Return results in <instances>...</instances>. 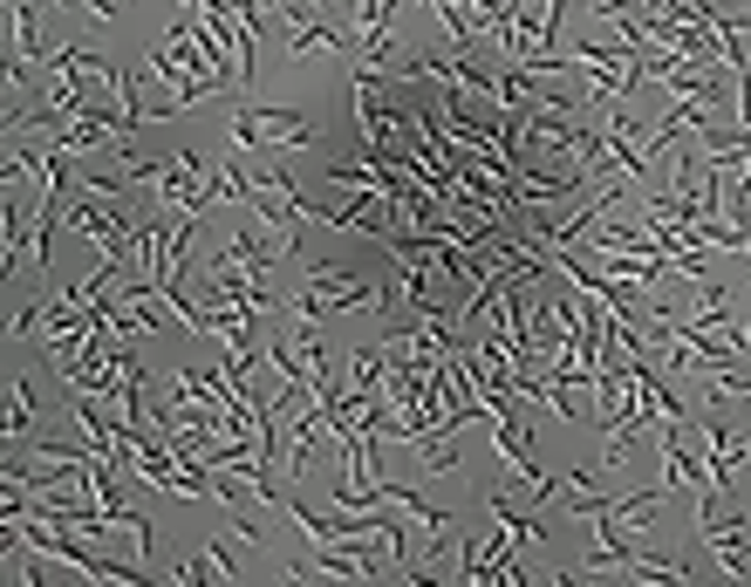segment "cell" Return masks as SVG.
I'll return each mask as SVG.
<instances>
[{
	"instance_id": "cell-10",
	"label": "cell",
	"mask_w": 751,
	"mask_h": 587,
	"mask_svg": "<svg viewBox=\"0 0 751 587\" xmlns=\"http://www.w3.org/2000/svg\"><path fill=\"white\" fill-rule=\"evenodd\" d=\"M90 14H103V21H116L124 8H116V0H90Z\"/></svg>"
},
{
	"instance_id": "cell-8",
	"label": "cell",
	"mask_w": 751,
	"mask_h": 587,
	"mask_svg": "<svg viewBox=\"0 0 751 587\" xmlns=\"http://www.w3.org/2000/svg\"><path fill=\"white\" fill-rule=\"evenodd\" d=\"M451 464H458V444L451 438H430L424 444V472H451Z\"/></svg>"
},
{
	"instance_id": "cell-9",
	"label": "cell",
	"mask_w": 751,
	"mask_h": 587,
	"mask_svg": "<svg viewBox=\"0 0 751 587\" xmlns=\"http://www.w3.org/2000/svg\"><path fill=\"white\" fill-rule=\"evenodd\" d=\"M212 567H206V554H185V567H178V580H206Z\"/></svg>"
},
{
	"instance_id": "cell-3",
	"label": "cell",
	"mask_w": 751,
	"mask_h": 587,
	"mask_svg": "<svg viewBox=\"0 0 751 587\" xmlns=\"http://www.w3.org/2000/svg\"><path fill=\"white\" fill-rule=\"evenodd\" d=\"M253 165L240 158V165H219L212 178H206V206H253Z\"/></svg>"
},
{
	"instance_id": "cell-4",
	"label": "cell",
	"mask_w": 751,
	"mask_h": 587,
	"mask_svg": "<svg viewBox=\"0 0 751 587\" xmlns=\"http://www.w3.org/2000/svg\"><path fill=\"white\" fill-rule=\"evenodd\" d=\"M294 55L307 62V55H348V34H335V28H314V21H301L294 28Z\"/></svg>"
},
{
	"instance_id": "cell-2",
	"label": "cell",
	"mask_w": 751,
	"mask_h": 587,
	"mask_svg": "<svg viewBox=\"0 0 751 587\" xmlns=\"http://www.w3.org/2000/svg\"><path fill=\"white\" fill-rule=\"evenodd\" d=\"M253 124H260V150H273V158L322 144V130L307 124V109H288V103H253Z\"/></svg>"
},
{
	"instance_id": "cell-1",
	"label": "cell",
	"mask_w": 751,
	"mask_h": 587,
	"mask_svg": "<svg viewBox=\"0 0 751 587\" xmlns=\"http://www.w3.org/2000/svg\"><path fill=\"white\" fill-rule=\"evenodd\" d=\"M62 226H75V232H83V240L96 247V260H116V266H124V253H137V226H131L124 212H116L109 199L83 191V185H75V199H69Z\"/></svg>"
},
{
	"instance_id": "cell-5",
	"label": "cell",
	"mask_w": 751,
	"mask_h": 587,
	"mask_svg": "<svg viewBox=\"0 0 751 587\" xmlns=\"http://www.w3.org/2000/svg\"><path fill=\"white\" fill-rule=\"evenodd\" d=\"M165 240H171V232H157V219L137 226V266L150 273V281H165V273H171V266H165Z\"/></svg>"
},
{
	"instance_id": "cell-7",
	"label": "cell",
	"mask_w": 751,
	"mask_h": 587,
	"mask_svg": "<svg viewBox=\"0 0 751 587\" xmlns=\"http://www.w3.org/2000/svg\"><path fill=\"white\" fill-rule=\"evenodd\" d=\"M28 430H34V389L14 376L8 382V438H28Z\"/></svg>"
},
{
	"instance_id": "cell-6",
	"label": "cell",
	"mask_w": 751,
	"mask_h": 587,
	"mask_svg": "<svg viewBox=\"0 0 751 587\" xmlns=\"http://www.w3.org/2000/svg\"><path fill=\"white\" fill-rule=\"evenodd\" d=\"M622 574H636V580H669V587H684V580H690V567H684V560H663V554H643V546H636V560H628Z\"/></svg>"
}]
</instances>
